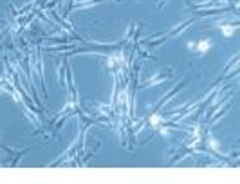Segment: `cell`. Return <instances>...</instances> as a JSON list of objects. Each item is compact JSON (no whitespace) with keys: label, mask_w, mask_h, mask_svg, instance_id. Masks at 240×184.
Returning a JSON list of instances; mask_svg holds the SVG:
<instances>
[{"label":"cell","mask_w":240,"mask_h":184,"mask_svg":"<svg viewBox=\"0 0 240 184\" xmlns=\"http://www.w3.org/2000/svg\"><path fill=\"white\" fill-rule=\"evenodd\" d=\"M197 49H199V53H204V51L210 49V40H206V42H201L199 45H197Z\"/></svg>","instance_id":"1"},{"label":"cell","mask_w":240,"mask_h":184,"mask_svg":"<svg viewBox=\"0 0 240 184\" xmlns=\"http://www.w3.org/2000/svg\"><path fill=\"white\" fill-rule=\"evenodd\" d=\"M222 33H224L226 36H231V34H233V27H231V25H222Z\"/></svg>","instance_id":"2"}]
</instances>
